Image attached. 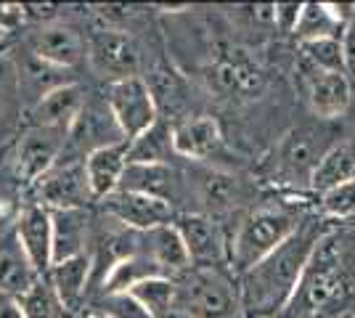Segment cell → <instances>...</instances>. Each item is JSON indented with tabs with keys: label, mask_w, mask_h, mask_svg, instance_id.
Masks as SVG:
<instances>
[{
	"label": "cell",
	"mask_w": 355,
	"mask_h": 318,
	"mask_svg": "<svg viewBox=\"0 0 355 318\" xmlns=\"http://www.w3.org/2000/svg\"><path fill=\"white\" fill-rule=\"evenodd\" d=\"M326 233L329 231L324 228V220L308 215L282 247H276L266 260L239 276V292L247 318H282Z\"/></svg>",
	"instance_id": "1"
},
{
	"label": "cell",
	"mask_w": 355,
	"mask_h": 318,
	"mask_svg": "<svg viewBox=\"0 0 355 318\" xmlns=\"http://www.w3.org/2000/svg\"><path fill=\"white\" fill-rule=\"evenodd\" d=\"M347 294L350 284L340 263V247L331 233H326L282 318H334Z\"/></svg>",
	"instance_id": "2"
},
{
	"label": "cell",
	"mask_w": 355,
	"mask_h": 318,
	"mask_svg": "<svg viewBox=\"0 0 355 318\" xmlns=\"http://www.w3.org/2000/svg\"><path fill=\"white\" fill-rule=\"evenodd\" d=\"M178 310L193 318H247L239 281L223 265H191L175 276Z\"/></svg>",
	"instance_id": "3"
},
{
	"label": "cell",
	"mask_w": 355,
	"mask_h": 318,
	"mask_svg": "<svg viewBox=\"0 0 355 318\" xmlns=\"http://www.w3.org/2000/svg\"><path fill=\"white\" fill-rule=\"evenodd\" d=\"M302 218L289 207H260L244 218V223L236 228L234 239L228 242V265L231 271L241 276L254 268L260 260H266L276 247H282Z\"/></svg>",
	"instance_id": "4"
},
{
	"label": "cell",
	"mask_w": 355,
	"mask_h": 318,
	"mask_svg": "<svg viewBox=\"0 0 355 318\" xmlns=\"http://www.w3.org/2000/svg\"><path fill=\"white\" fill-rule=\"evenodd\" d=\"M106 109L125 141H135L159 122V104L144 77H128L106 85Z\"/></svg>",
	"instance_id": "5"
},
{
	"label": "cell",
	"mask_w": 355,
	"mask_h": 318,
	"mask_svg": "<svg viewBox=\"0 0 355 318\" xmlns=\"http://www.w3.org/2000/svg\"><path fill=\"white\" fill-rule=\"evenodd\" d=\"M85 56L90 61V69L106 80V85L138 77L141 69V48L133 40V35L112 27L90 35V40L85 43Z\"/></svg>",
	"instance_id": "6"
},
{
	"label": "cell",
	"mask_w": 355,
	"mask_h": 318,
	"mask_svg": "<svg viewBox=\"0 0 355 318\" xmlns=\"http://www.w3.org/2000/svg\"><path fill=\"white\" fill-rule=\"evenodd\" d=\"M35 188V204L43 210H88L93 194L85 181L83 159H59L45 175L32 183Z\"/></svg>",
	"instance_id": "7"
},
{
	"label": "cell",
	"mask_w": 355,
	"mask_h": 318,
	"mask_svg": "<svg viewBox=\"0 0 355 318\" xmlns=\"http://www.w3.org/2000/svg\"><path fill=\"white\" fill-rule=\"evenodd\" d=\"M326 133L315 127H295L276 149V175L289 186H311V175L318 159L334 143H324Z\"/></svg>",
	"instance_id": "8"
},
{
	"label": "cell",
	"mask_w": 355,
	"mask_h": 318,
	"mask_svg": "<svg viewBox=\"0 0 355 318\" xmlns=\"http://www.w3.org/2000/svg\"><path fill=\"white\" fill-rule=\"evenodd\" d=\"M64 146H67V136L64 133L27 125L21 130V136L16 138V149H14L16 175L21 181L35 183L64 157Z\"/></svg>",
	"instance_id": "9"
},
{
	"label": "cell",
	"mask_w": 355,
	"mask_h": 318,
	"mask_svg": "<svg viewBox=\"0 0 355 318\" xmlns=\"http://www.w3.org/2000/svg\"><path fill=\"white\" fill-rule=\"evenodd\" d=\"M101 210L109 220L119 223L122 228L138 231V233L173 223V204H167L162 199L146 197V194L122 191V188L114 191L112 197L101 199Z\"/></svg>",
	"instance_id": "10"
},
{
	"label": "cell",
	"mask_w": 355,
	"mask_h": 318,
	"mask_svg": "<svg viewBox=\"0 0 355 318\" xmlns=\"http://www.w3.org/2000/svg\"><path fill=\"white\" fill-rule=\"evenodd\" d=\"M30 56L56 69H72L85 56V40L72 24L64 21H43L30 32Z\"/></svg>",
	"instance_id": "11"
},
{
	"label": "cell",
	"mask_w": 355,
	"mask_h": 318,
	"mask_svg": "<svg viewBox=\"0 0 355 318\" xmlns=\"http://www.w3.org/2000/svg\"><path fill=\"white\" fill-rule=\"evenodd\" d=\"M88 104L85 91L80 82H64L56 91L45 93L35 106H30L27 120L35 127H48V130H59L64 136H69L74 122L80 120L83 109Z\"/></svg>",
	"instance_id": "12"
},
{
	"label": "cell",
	"mask_w": 355,
	"mask_h": 318,
	"mask_svg": "<svg viewBox=\"0 0 355 318\" xmlns=\"http://www.w3.org/2000/svg\"><path fill=\"white\" fill-rule=\"evenodd\" d=\"M16 247L21 255L30 260V265L37 271V276H48L53 265V239H51V212L40 204H27L19 220H16Z\"/></svg>",
	"instance_id": "13"
},
{
	"label": "cell",
	"mask_w": 355,
	"mask_h": 318,
	"mask_svg": "<svg viewBox=\"0 0 355 318\" xmlns=\"http://www.w3.org/2000/svg\"><path fill=\"white\" fill-rule=\"evenodd\" d=\"M191 265H223L228 263V239L220 226L207 215H183L175 220Z\"/></svg>",
	"instance_id": "14"
},
{
	"label": "cell",
	"mask_w": 355,
	"mask_h": 318,
	"mask_svg": "<svg viewBox=\"0 0 355 318\" xmlns=\"http://www.w3.org/2000/svg\"><path fill=\"white\" fill-rule=\"evenodd\" d=\"M85 167V181L93 199H106L119 191V183L128 167V141L98 146L83 157Z\"/></svg>",
	"instance_id": "15"
},
{
	"label": "cell",
	"mask_w": 355,
	"mask_h": 318,
	"mask_svg": "<svg viewBox=\"0 0 355 318\" xmlns=\"http://www.w3.org/2000/svg\"><path fill=\"white\" fill-rule=\"evenodd\" d=\"M51 239H53V265L90 252L93 218L88 210L51 212Z\"/></svg>",
	"instance_id": "16"
},
{
	"label": "cell",
	"mask_w": 355,
	"mask_h": 318,
	"mask_svg": "<svg viewBox=\"0 0 355 318\" xmlns=\"http://www.w3.org/2000/svg\"><path fill=\"white\" fill-rule=\"evenodd\" d=\"M308 106L318 120H337L347 112L353 101V85L345 72H313L305 80Z\"/></svg>",
	"instance_id": "17"
},
{
	"label": "cell",
	"mask_w": 355,
	"mask_h": 318,
	"mask_svg": "<svg viewBox=\"0 0 355 318\" xmlns=\"http://www.w3.org/2000/svg\"><path fill=\"white\" fill-rule=\"evenodd\" d=\"M141 252L154 260L164 276H173V279L191 268L189 249L175 223H164V226L141 233Z\"/></svg>",
	"instance_id": "18"
},
{
	"label": "cell",
	"mask_w": 355,
	"mask_h": 318,
	"mask_svg": "<svg viewBox=\"0 0 355 318\" xmlns=\"http://www.w3.org/2000/svg\"><path fill=\"white\" fill-rule=\"evenodd\" d=\"M220 146V125L209 114H196L173 125V149L186 159H209Z\"/></svg>",
	"instance_id": "19"
},
{
	"label": "cell",
	"mask_w": 355,
	"mask_h": 318,
	"mask_svg": "<svg viewBox=\"0 0 355 318\" xmlns=\"http://www.w3.org/2000/svg\"><path fill=\"white\" fill-rule=\"evenodd\" d=\"M90 279H93L90 255H80V258L56 263V265H51V271L45 276V281L59 294L61 305L69 310V316H74L83 308V300H85L90 289Z\"/></svg>",
	"instance_id": "20"
},
{
	"label": "cell",
	"mask_w": 355,
	"mask_h": 318,
	"mask_svg": "<svg viewBox=\"0 0 355 318\" xmlns=\"http://www.w3.org/2000/svg\"><path fill=\"white\" fill-rule=\"evenodd\" d=\"M347 181H355V146L350 141H340L318 159L308 188L315 197H324L326 191Z\"/></svg>",
	"instance_id": "21"
},
{
	"label": "cell",
	"mask_w": 355,
	"mask_h": 318,
	"mask_svg": "<svg viewBox=\"0 0 355 318\" xmlns=\"http://www.w3.org/2000/svg\"><path fill=\"white\" fill-rule=\"evenodd\" d=\"M178 175L170 165H130L125 167V175L119 188L122 191H135V194H146V197L162 199L170 204V197L175 194Z\"/></svg>",
	"instance_id": "22"
},
{
	"label": "cell",
	"mask_w": 355,
	"mask_h": 318,
	"mask_svg": "<svg viewBox=\"0 0 355 318\" xmlns=\"http://www.w3.org/2000/svg\"><path fill=\"white\" fill-rule=\"evenodd\" d=\"M151 276H164L157 263L151 258H146L144 252H135L130 258L114 263L106 276L101 279V294H122V292H130L133 287H138L141 281H146Z\"/></svg>",
	"instance_id": "23"
},
{
	"label": "cell",
	"mask_w": 355,
	"mask_h": 318,
	"mask_svg": "<svg viewBox=\"0 0 355 318\" xmlns=\"http://www.w3.org/2000/svg\"><path fill=\"white\" fill-rule=\"evenodd\" d=\"M170 154H175L173 127H164L162 122L148 127L146 133L138 136L135 141H128V162L130 165H170Z\"/></svg>",
	"instance_id": "24"
},
{
	"label": "cell",
	"mask_w": 355,
	"mask_h": 318,
	"mask_svg": "<svg viewBox=\"0 0 355 318\" xmlns=\"http://www.w3.org/2000/svg\"><path fill=\"white\" fill-rule=\"evenodd\" d=\"M43 276H37V271L30 265V260L21 255L19 247H8L0 249V292L8 294L11 300L21 297L27 289H32Z\"/></svg>",
	"instance_id": "25"
},
{
	"label": "cell",
	"mask_w": 355,
	"mask_h": 318,
	"mask_svg": "<svg viewBox=\"0 0 355 318\" xmlns=\"http://www.w3.org/2000/svg\"><path fill=\"white\" fill-rule=\"evenodd\" d=\"M130 294L146 308L151 318H167L178 308V281L173 276H151L130 289Z\"/></svg>",
	"instance_id": "26"
},
{
	"label": "cell",
	"mask_w": 355,
	"mask_h": 318,
	"mask_svg": "<svg viewBox=\"0 0 355 318\" xmlns=\"http://www.w3.org/2000/svg\"><path fill=\"white\" fill-rule=\"evenodd\" d=\"M345 27L331 11V3H302V14L297 21V40H324V37H342Z\"/></svg>",
	"instance_id": "27"
},
{
	"label": "cell",
	"mask_w": 355,
	"mask_h": 318,
	"mask_svg": "<svg viewBox=\"0 0 355 318\" xmlns=\"http://www.w3.org/2000/svg\"><path fill=\"white\" fill-rule=\"evenodd\" d=\"M21 318H69V310L61 305L59 294L53 287L40 279L32 289H27L21 297L14 300Z\"/></svg>",
	"instance_id": "28"
},
{
	"label": "cell",
	"mask_w": 355,
	"mask_h": 318,
	"mask_svg": "<svg viewBox=\"0 0 355 318\" xmlns=\"http://www.w3.org/2000/svg\"><path fill=\"white\" fill-rule=\"evenodd\" d=\"M300 51H302V61L313 72H345L340 37L308 40V43H300Z\"/></svg>",
	"instance_id": "29"
},
{
	"label": "cell",
	"mask_w": 355,
	"mask_h": 318,
	"mask_svg": "<svg viewBox=\"0 0 355 318\" xmlns=\"http://www.w3.org/2000/svg\"><path fill=\"white\" fill-rule=\"evenodd\" d=\"M21 112L19 72L11 56H0V127H6Z\"/></svg>",
	"instance_id": "30"
},
{
	"label": "cell",
	"mask_w": 355,
	"mask_h": 318,
	"mask_svg": "<svg viewBox=\"0 0 355 318\" xmlns=\"http://www.w3.org/2000/svg\"><path fill=\"white\" fill-rule=\"evenodd\" d=\"M321 204V215L324 218H334V220H345L355 215V181H347L326 191L324 197H318Z\"/></svg>",
	"instance_id": "31"
},
{
	"label": "cell",
	"mask_w": 355,
	"mask_h": 318,
	"mask_svg": "<svg viewBox=\"0 0 355 318\" xmlns=\"http://www.w3.org/2000/svg\"><path fill=\"white\" fill-rule=\"evenodd\" d=\"M98 313H104L109 318H151L144 305L135 300L130 292H122V294H101L96 300V308Z\"/></svg>",
	"instance_id": "32"
},
{
	"label": "cell",
	"mask_w": 355,
	"mask_h": 318,
	"mask_svg": "<svg viewBox=\"0 0 355 318\" xmlns=\"http://www.w3.org/2000/svg\"><path fill=\"white\" fill-rule=\"evenodd\" d=\"M202 188H205V199L215 207H234L236 202V178L231 175H223V173H207L205 181H202Z\"/></svg>",
	"instance_id": "33"
},
{
	"label": "cell",
	"mask_w": 355,
	"mask_h": 318,
	"mask_svg": "<svg viewBox=\"0 0 355 318\" xmlns=\"http://www.w3.org/2000/svg\"><path fill=\"white\" fill-rule=\"evenodd\" d=\"M302 14V3H276L273 6V21L282 32H292L295 35L297 21Z\"/></svg>",
	"instance_id": "34"
},
{
	"label": "cell",
	"mask_w": 355,
	"mask_h": 318,
	"mask_svg": "<svg viewBox=\"0 0 355 318\" xmlns=\"http://www.w3.org/2000/svg\"><path fill=\"white\" fill-rule=\"evenodd\" d=\"M340 43H342V64H345V77L350 80V85H353V91H355V21H350V24L345 27Z\"/></svg>",
	"instance_id": "35"
},
{
	"label": "cell",
	"mask_w": 355,
	"mask_h": 318,
	"mask_svg": "<svg viewBox=\"0 0 355 318\" xmlns=\"http://www.w3.org/2000/svg\"><path fill=\"white\" fill-rule=\"evenodd\" d=\"M0 318H21V313H19V308H16L14 300L6 305V308H0Z\"/></svg>",
	"instance_id": "36"
},
{
	"label": "cell",
	"mask_w": 355,
	"mask_h": 318,
	"mask_svg": "<svg viewBox=\"0 0 355 318\" xmlns=\"http://www.w3.org/2000/svg\"><path fill=\"white\" fill-rule=\"evenodd\" d=\"M167 318H193V316H189L186 310H178V308H175V310H173V313H170Z\"/></svg>",
	"instance_id": "37"
},
{
	"label": "cell",
	"mask_w": 355,
	"mask_h": 318,
	"mask_svg": "<svg viewBox=\"0 0 355 318\" xmlns=\"http://www.w3.org/2000/svg\"><path fill=\"white\" fill-rule=\"evenodd\" d=\"M83 318H109V316H104V313H98V310H88Z\"/></svg>",
	"instance_id": "38"
}]
</instances>
